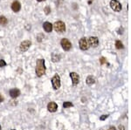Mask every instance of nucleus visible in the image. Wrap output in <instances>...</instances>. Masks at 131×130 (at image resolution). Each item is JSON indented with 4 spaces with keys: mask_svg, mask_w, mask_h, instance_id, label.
I'll use <instances>...</instances> for the list:
<instances>
[{
    "mask_svg": "<svg viewBox=\"0 0 131 130\" xmlns=\"http://www.w3.org/2000/svg\"><path fill=\"white\" fill-rule=\"evenodd\" d=\"M100 62H101V64H102V65H103V64H106L107 63L106 58L102 57V58H101V59H100Z\"/></svg>",
    "mask_w": 131,
    "mask_h": 130,
    "instance_id": "nucleus-20",
    "label": "nucleus"
},
{
    "mask_svg": "<svg viewBox=\"0 0 131 130\" xmlns=\"http://www.w3.org/2000/svg\"><path fill=\"white\" fill-rule=\"evenodd\" d=\"M108 114H107V115L104 114V115H102V116H101V118H100V120H106V119L108 118Z\"/></svg>",
    "mask_w": 131,
    "mask_h": 130,
    "instance_id": "nucleus-21",
    "label": "nucleus"
},
{
    "mask_svg": "<svg viewBox=\"0 0 131 130\" xmlns=\"http://www.w3.org/2000/svg\"><path fill=\"white\" fill-rule=\"evenodd\" d=\"M36 75L38 77H41L46 74V66H45V60L44 59H38L36 63Z\"/></svg>",
    "mask_w": 131,
    "mask_h": 130,
    "instance_id": "nucleus-1",
    "label": "nucleus"
},
{
    "mask_svg": "<svg viewBox=\"0 0 131 130\" xmlns=\"http://www.w3.org/2000/svg\"><path fill=\"white\" fill-rule=\"evenodd\" d=\"M60 45H61L62 48L65 51H69L72 47V44L67 38H62L61 41H60Z\"/></svg>",
    "mask_w": 131,
    "mask_h": 130,
    "instance_id": "nucleus-6",
    "label": "nucleus"
},
{
    "mask_svg": "<svg viewBox=\"0 0 131 130\" xmlns=\"http://www.w3.org/2000/svg\"><path fill=\"white\" fill-rule=\"evenodd\" d=\"M43 28L44 30H45L46 32H52V31H53V25H52L50 22H45V23L43 24Z\"/></svg>",
    "mask_w": 131,
    "mask_h": 130,
    "instance_id": "nucleus-12",
    "label": "nucleus"
},
{
    "mask_svg": "<svg viewBox=\"0 0 131 130\" xmlns=\"http://www.w3.org/2000/svg\"><path fill=\"white\" fill-rule=\"evenodd\" d=\"M88 42L89 46H92V47H97L99 45V39L97 37H90L88 38Z\"/></svg>",
    "mask_w": 131,
    "mask_h": 130,
    "instance_id": "nucleus-8",
    "label": "nucleus"
},
{
    "mask_svg": "<svg viewBox=\"0 0 131 130\" xmlns=\"http://www.w3.org/2000/svg\"><path fill=\"white\" fill-rule=\"evenodd\" d=\"M86 84H88V85L91 86V85H93V84L95 83V79L94 78L93 76H88V78H86Z\"/></svg>",
    "mask_w": 131,
    "mask_h": 130,
    "instance_id": "nucleus-14",
    "label": "nucleus"
},
{
    "mask_svg": "<svg viewBox=\"0 0 131 130\" xmlns=\"http://www.w3.org/2000/svg\"><path fill=\"white\" fill-rule=\"evenodd\" d=\"M70 77H71L73 85H77L79 83V81H80V76H79V74H77L76 73H71L70 74Z\"/></svg>",
    "mask_w": 131,
    "mask_h": 130,
    "instance_id": "nucleus-9",
    "label": "nucleus"
},
{
    "mask_svg": "<svg viewBox=\"0 0 131 130\" xmlns=\"http://www.w3.org/2000/svg\"><path fill=\"white\" fill-rule=\"evenodd\" d=\"M52 85L54 90H58L60 87V78L58 74H55L52 79Z\"/></svg>",
    "mask_w": 131,
    "mask_h": 130,
    "instance_id": "nucleus-3",
    "label": "nucleus"
},
{
    "mask_svg": "<svg viewBox=\"0 0 131 130\" xmlns=\"http://www.w3.org/2000/svg\"><path fill=\"white\" fill-rule=\"evenodd\" d=\"M10 95L12 98L15 99L17 97H18L20 95V91L19 89L18 88H13V89H11L10 90Z\"/></svg>",
    "mask_w": 131,
    "mask_h": 130,
    "instance_id": "nucleus-13",
    "label": "nucleus"
},
{
    "mask_svg": "<svg viewBox=\"0 0 131 130\" xmlns=\"http://www.w3.org/2000/svg\"><path fill=\"white\" fill-rule=\"evenodd\" d=\"M31 45H32V42L30 41V40H25V41H23L21 44H20L19 45V49L21 52H26L27 50H28L29 48H30Z\"/></svg>",
    "mask_w": 131,
    "mask_h": 130,
    "instance_id": "nucleus-5",
    "label": "nucleus"
},
{
    "mask_svg": "<svg viewBox=\"0 0 131 130\" xmlns=\"http://www.w3.org/2000/svg\"><path fill=\"white\" fill-rule=\"evenodd\" d=\"M6 66V62L3 59H0V67H4Z\"/></svg>",
    "mask_w": 131,
    "mask_h": 130,
    "instance_id": "nucleus-18",
    "label": "nucleus"
},
{
    "mask_svg": "<svg viewBox=\"0 0 131 130\" xmlns=\"http://www.w3.org/2000/svg\"><path fill=\"white\" fill-rule=\"evenodd\" d=\"M3 101H4V97L0 94V102H3Z\"/></svg>",
    "mask_w": 131,
    "mask_h": 130,
    "instance_id": "nucleus-23",
    "label": "nucleus"
},
{
    "mask_svg": "<svg viewBox=\"0 0 131 130\" xmlns=\"http://www.w3.org/2000/svg\"><path fill=\"white\" fill-rule=\"evenodd\" d=\"M7 22H8V20H7V19L5 17V16H0V25L5 26V25L7 24Z\"/></svg>",
    "mask_w": 131,
    "mask_h": 130,
    "instance_id": "nucleus-15",
    "label": "nucleus"
},
{
    "mask_svg": "<svg viewBox=\"0 0 131 130\" xmlns=\"http://www.w3.org/2000/svg\"><path fill=\"white\" fill-rule=\"evenodd\" d=\"M119 130H125V127H123L122 125H120L119 126Z\"/></svg>",
    "mask_w": 131,
    "mask_h": 130,
    "instance_id": "nucleus-22",
    "label": "nucleus"
},
{
    "mask_svg": "<svg viewBox=\"0 0 131 130\" xmlns=\"http://www.w3.org/2000/svg\"><path fill=\"white\" fill-rule=\"evenodd\" d=\"M38 2H42V1H45V0H37Z\"/></svg>",
    "mask_w": 131,
    "mask_h": 130,
    "instance_id": "nucleus-25",
    "label": "nucleus"
},
{
    "mask_svg": "<svg viewBox=\"0 0 131 130\" xmlns=\"http://www.w3.org/2000/svg\"><path fill=\"white\" fill-rule=\"evenodd\" d=\"M115 46L117 49H122L123 48V45L122 43H121L120 40H117V41L115 42Z\"/></svg>",
    "mask_w": 131,
    "mask_h": 130,
    "instance_id": "nucleus-16",
    "label": "nucleus"
},
{
    "mask_svg": "<svg viewBox=\"0 0 131 130\" xmlns=\"http://www.w3.org/2000/svg\"><path fill=\"white\" fill-rule=\"evenodd\" d=\"M47 109H48V111L51 112V113H54V112H56L57 109H58V105H57L55 102H50L48 105H47Z\"/></svg>",
    "mask_w": 131,
    "mask_h": 130,
    "instance_id": "nucleus-11",
    "label": "nucleus"
},
{
    "mask_svg": "<svg viewBox=\"0 0 131 130\" xmlns=\"http://www.w3.org/2000/svg\"><path fill=\"white\" fill-rule=\"evenodd\" d=\"M21 9V5L18 1H14L13 3L12 4V10L14 12H18Z\"/></svg>",
    "mask_w": 131,
    "mask_h": 130,
    "instance_id": "nucleus-10",
    "label": "nucleus"
},
{
    "mask_svg": "<svg viewBox=\"0 0 131 130\" xmlns=\"http://www.w3.org/2000/svg\"><path fill=\"white\" fill-rule=\"evenodd\" d=\"M53 27L54 28L55 32H59V33H63L66 31V25L64 22L62 21H57L53 25Z\"/></svg>",
    "mask_w": 131,
    "mask_h": 130,
    "instance_id": "nucleus-2",
    "label": "nucleus"
},
{
    "mask_svg": "<svg viewBox=\"0 0 131 130\" xmlns=\"http://www.w3.org/2000/svg\"><path fill=\"white\" fill-rule=\"evenodd\" d=\"M110 7L115 12H121V5L118 0H111L110 1Z\"/></svg>",
    "mask_w": 131,
    "mask_h": 130,
    "instance_id": "nucleus-4",
    "label": "nucleus"
},
{
    "mask_svg": "<svg viewBox=\"0 0 131 130\" xmlns=\"http://www.w3.org/2000/svg\"><path fill=\"white\" fill-rule=\"evenodd\" d=\"M73 103L72 102H69V101H66L63 103V107L64 108H67V107H73Z\"/></svg>",
    "mask_w": 131,
    "mask_h": 130,
    "instance_id": "nucleus-17",
    "label": "nucleus"
},
{
    "mask_svg": "<svg viewBox=\"0 0 131 130\" xmlns=\"http://www.w3.org/2000/svg\"><path fill=\"white\" fill-rule=\"evenodd\" d=\"M79 45H80V48L82 51H86L89 48V45H88V39L86 38H81L79 42Z\"/></svg>",
    "mask_w": 131,
    "mask_h": 130,
    "instance_id": "nucleus-7",
    "label": "nucleus"
},
{
    "mask_svg": "<svg viewBox=\"0 0 131 130\" xmlns=\"http://www.w3.org/2000/svg\"><path fill=\"white\" fill-rule=\"evenodd\" d=\"M0 130H1V126H0Z\"/></svg>",
    "mask_w": 131,
    "mask_h": 130,
    "instance_id": "nucleus-26",
    "label": "nucleus"
},
{
    "mask_svg": "<svg viewBox=\"0 0 131 130\" xmlns=\"http://www.w3.org/2000/svg\"><path fill=\"white\" fill-rule=\"evenodd\" d=\"M44 11H45L46 14H49V13H50V12H51V9H50V7L47 6V7H46L45 10H44Z\"/></svg>",
    "mask_w": 131,
    "mask_h": 130,
    "instance_id": "nucleus-19",
    "label": "nucleus"
},
{
    "mask_svg": "<svg viewBox=\"0 0 131 130\" xmlns=\"http://www.w3.org/2000/svg\"><path fill=\"white\" fill-rule=\"evenodd\" d=\"M108 130H115V127H112V126H111V127H109V128H108Z\"/></svg>",
    "mask_w": 131,
    "mask_h": 130,
    "instance_id": "nucleus-24",
    "label": "nucleus"
},
{
    "mask_svg": "<svg viewBox=\"0 0 131 130\" xmlns=\"http://www.w3.org/2000/svg\"><path fill=\"white\" fill-rule=\"evenodd\" d=\"M12 130H15V129H12Z\"/></svg>",
    "mask_w": 131,
    "mask_h": 130,
    "instance_id": "nucleus-27",
    "label": "nucleus"
}]
</instances>
